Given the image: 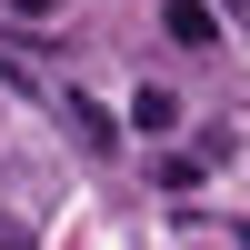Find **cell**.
<instances>
[{"label": "cell", "instance_id": "cell-1", "mask_svg": "<svg viewBox=\"0 0 250 250\" xmlns=\"http://www.w3.org/2000/svg\"><path fill=\"white\" fill-rule=\"evenodd\" d=\"M160 30H170L180 50H210V40H220V20H210V0H160Z\"/></svg>", "mask_w": 250, "mask_h": 250}, {"label": "cell", "instance_id": "cell-2", "mask_svg": "<svg viewBox=\"0 0 250 250\" xmlns=\"http://www.w3.org/2000/svg\"><path fill=\"white\" fill-rule=\"evenodd\" d=\"M60 110H70V130H80V140H90V150H110V120H100V110H90V100H80V90H70V100H60Z\"/></svg>", "mask_w": 250, "mask_h": 250}, {"label": "cell", "instance_id": "cell-3", "mask_svg": "<svg viewBox=\"0 0 250 250\" xmlns=\"http://www.w3.org/2000/svg\"><path fill=\"white\" fill-rule=\"evenodd\" d=\"M130 120H140V130H170V120H180V100H170V90H140V100H130Z\"/></svg>", "mask_w": 250, "mask_h": 250}, {"label": "cell", "instance_id": "cell-4", "mask_svg": "<svg viewBox=\"0 0 250 250\" xmlns=\"http://www.w3.org/2000/svg\"><path fill=\"white\" fill-rule=\"evenodd\" d=\"M10 10H30V20H40V10H60V0H10Z\"/></svg>", "mask_w": 250, "mask_h": 250}, {"label": "cell", "instance_id": "cell-5", "mask_svg": "<svg viewBox=\"0 0 250 250\" xmlns=\"http://www.w3.org/2000/svg\"><path fill=\"white\" fill-rule=\"evenodd\" d=\"M220 10H230V20H250V0H220Z\"/></svg>", "mask_w": 250, "mask_h": 250}]
</instances>
